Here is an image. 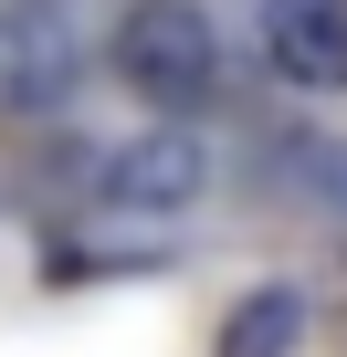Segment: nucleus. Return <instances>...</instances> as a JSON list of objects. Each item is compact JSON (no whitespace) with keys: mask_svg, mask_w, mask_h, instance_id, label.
<instances>
[{"mask_svg":"<svg viewBox=\"0 0 347 357\" xmlns=\"http://www.w3.org/2000/svg\"><path fill=\"white\" fill-rule=\"evenodd\" d=\"M74 63H84V43H74V22L53 0H0V105L74 95Z\"/></svg>","mask_w":347,"mask_h":357,"instance_id":"7ed1b4c3","label":"nucleus"},{"mask_svg":"<svg viewBox=\"0 0 347 357\" xmlns=\"http://www.w3.org/2000/svg\"><path fill=\"white\" fill-rule=\"evenodd\" d=\"M200 190H211V158H200V137H179V126L116 137L105 168H95V200L126 211V221H168V211H190Z\"/></svg>","mask_w":347,"mask_h":357,"instance_id":"f03ea898","label":"nucleus"},{"mask_svg":"<svg viewBox=\"0 0 347 357\" xmlns=\"http://www.w3.org/2000/svg\"><path fill=\"white\" fill-rule=\"evenodd\" d=\"M105 63L147 105H200V95H221V32L190 11V0H137V11L116 22V43H105Z\"/></svg>","mask_w":347,"mask_h":357,"instance_id":"f257e3e1","label":"nucleus"},{"mask_svg":"<svg viewBox=\"0 0 347 357\" xmlns=\"http://www.w3.org/2000/svg\"><path fill=\"white\" fill-rule=\"evenodd\" d=\"M295 336H305V294H295V284H263V294L232 305L221 357H295Z\"/></svg>","mask_w":347,"mask_h":357,"instance_id":"39448f33","label":"nucleus"},{"mask_svg":"<svg viewBox=\"0 0 347 357\" xmlns=\"http://www.w3.org/2000/svg\"><path fill=\"white\" fill-rule=\"evenodd\" d=\"M263 53H274L284 84L347 95V0H274L263 11Z\"/></svg>","mask_w":347,"mask_h":357,"instance_id":"20e7f679","label":"nucleus"}]
</instances>
